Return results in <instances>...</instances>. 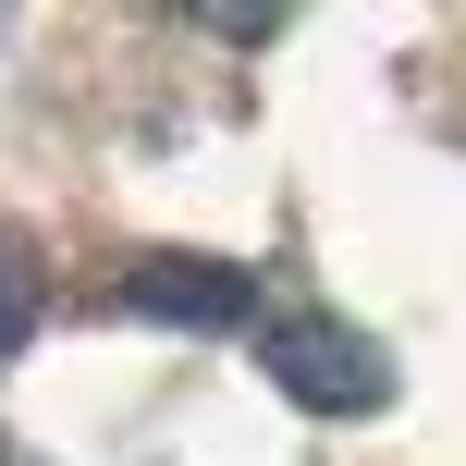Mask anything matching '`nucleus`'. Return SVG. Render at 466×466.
<instances>
[{
    "mask_svg": "<svg viewBox=\"0 0 466 466\" xmlns=\"http://www.w3.org/2000/svg\"><path fill=\"white\" fill-rule=\"evenodd\" d=\"M258 369H270V393H295L307 418H380V405H393V344H369L356 319H319V307L258 319Z\"/></svg>",
    "mask_w": 466,
    "mask_h": 466,
    "instance_id": "f257e3e1",
    "label": "nucleus"
},
{
    "mask_svg": "<svg viewBox=\"0 0 466 466\" xmlns=\"http://www.w3.org/2000/svg\"><path fill=\"white\" fill-rule=\"evenodd\" d=\"M123 319H147V331H246L258 282L233 258H136L123 270Z\"/></svg>",
    "mask_w": 466,
    "mask_h": 466,
    "instance_id": "f03ea898",
    "label": "nucleus"
},
{
    "mask_svg": "<svg viewBox=\"0 0 466 466\" xmlns=\"http://www.w3.org/2000/svg\"><path fill=\"white\" fill-rule=\"evenodd\" d=\"M185 13L209 25V37H233V49H258V37H270L282 13H295V0H185Z\"/></svg>",
    "mask_w": 466,
    "mask_h": 466,
    "instance_id": "7ed1b4c3",
    "label": "nucleus"
},
{
    "mask_svg": "<svg viewBox=\"0 0 466 466\" xmlns=\"http://www.w3.org/2000/svg\"><path fill=\"white\" fill-rule=\"evenodd\" d=\"M25 319H37V307H25V282H13V270H0V356H13V344H25Z\"/></svg>",
    "mask_w": 466,
    "mask_h": 466,
    "instance_id": "20e7f679",
    "label": "nucleus"
}]
</instances>
